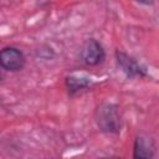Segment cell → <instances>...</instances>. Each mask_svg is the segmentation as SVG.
Segmentation results:
<instances>
[{"mask_svg": "<svg viewBox=\"0 0 159 159\" xmlns=\"http://www.w3.org/2000/svg\"><path fill=\"white\" fill-rule=\"evenodd\" d=\"M96 123L101 132L108 134H118L120 132L122 120L118 107L113 103H101L94 113Z\"/></svg>", "mask_w": 159, "mask_h": 159, "instance_id": "cell-1", "label": "cell"}, {"mask_svg": "<svg viewBox=\"0 0 159 159\" xmlns=\"http://www.w3.org/2000/svg\"><path fill=\"white\" fill-rule=\"evenodd\" d=\"M82 62L87 66H98L106 58L103 46L96 39H88L81 48Z\"/></svg>", "mask_w": 159, "mask_h": 159, "instance_id": "cell-2", "label": "cell"}, {"mask_svg": "<svg viewBox=\"0 0 159 159\" xmlns=\"http://www.w3.org/2000/svg\"><path fill=\"white\" fill-rule=\"evenodd\" d=\"M116 61L118 67L122 70V72L130 78L134 77H145L147 76V70L145 67L139 63L134 57L130 55L123 52V51H116Z\"/></svg>", "mask_w": 159, "mask_h": 159, "instance_id": "cell-3", "label": "cell"}, {"mask_svg": "<svg viewBox=\"0 0 159 159\" xmlns=\"http://www.w3.org/2000/svg\"><path fill=\"white\" fill-rule=\"evenodd\" d=\"M25 61L24 53L16 47L7 46L0 50V67L6 71H21L25 66Z\"/></svg>", "mask_w": 159, "mask_h": 159, "instance_id": "cell-4", "label": "cell"}, {"mask_svg": "<svg viewBox=\"0 0 159 159\" xmlns=\"http://www.w3.org/2000/svg\"><path fill=\"white\" fill-rule=\"evenodd\" d=\"M154 143L149 138L139 135L134 140L133 145V158L134 159H150L154 157Z\"/></svg>", "mask_w": 159, "mask_h": 159, "instance_id": "cell-5", "label": "cell"}, {"mask_svg": "<svg viewBox=\"0 0 159 159\" xmlns=\"http://www.w3.org/2000/svg\"><path fill=\"white\" fill-rule=\"evenodd\" d=\"M65 84L67 88L68 94L73 96L91 86V80L86 77H78V76H68L65 80Z\"/></svg>", "mask_w": 159, "mask_h": 159, "instance_id": "cell-6", "label": "cell"}, {"mask_svg": "<svg viewBox=\"0 0 159 159\" xmlns=\"http://www.w3.org/2000/svg\"><path fill=\"white\" fill-rule=\"evenodd\" d=\"M135 1H138L140 4H144V5H153L155 2V0H135Z\"/></svg>", "mask_w": 159, "mask_h": 159, "instance_id": "cell-7", "label": "cell"}, {"mask_svg": "<svg viewBox=\"0 0 159 159\" xmlns=\"http://www.w3.org/2000/svg\"><path fill=\"white\" fill-rule=\"evenodd\" d=\"M2 80V75H1V72H0V81Z\"/></svg>", "mask_w": 159, "mask_h": 159, "instance_id": "cell-8", "label": "cell"}]
</instances>
